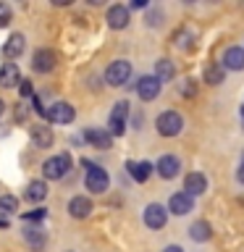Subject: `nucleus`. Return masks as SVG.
Listing matches in <instances>:
<instances>
[{
  "label": "nucleus",
  "instance_id": "obj_1",
  "mask_svg": "<svg viewBox=\"0 0 244 252\" xmlns=\"http://www.w3.org/2000/svg\"><path fill=\"white\" fill-rule=\"evenodd\" d=\"M82 163H84V168H87L84 187L90 189L92 194H102V192H108V184H110V179H108L105 168H100V165H94V163H90V160H82Z\"/></svg>",
  "mask_w": 244,
  "mask_h": 252
},
{
  "label": "nucleus",
  "instance_id": "obj_2",
  "mask_svg": "<svg viewBox=\"0 0 244 252\" xmlns=\"http://www.w3.org/2000/svg\"><path fill=\"white\" fill-rule=\"evenodd\" d=\"M155 129L160 137H179L181 129H184V118L176 110H163L160 116L155 118Z\"/></svg>",
  "mask_w": 244,
  "mask_h": 252
},
{
  "label": "nucleus",
  "instance_id": "obj_3",
  "mask_svg": "<svg viewBox=\"0 0 244 252\" xmlns=\"http://www.w3.org/2000/svg\"><path fill=\"white\" fill-rule=\"evenodd\" d=\"M71 165H74V160H71V155L68 153H61V155H53V158H47V160L42 163V173H45V179H63L66 173L71 171Z\"/></svg>",
  "mask_w": 244,
  "mask_h": 252
},
{
  "label": "nucleus",
  "instance_id": "obj_4",
  "mask_svg": "<svg viewBox=\"0 0 244 252\" xmlns=\"http://www.w3.org/2000/svg\"><path fill=\"white\" fill-rule=\"evenodd\" d=\"M126 121H129V102L118 100L113 105V110L108 113V131L113 134V137H121L126 131Z\"/></svg>",
  "mask_w": 244,
  "mask_h": 252
},
{
  "label": "nucleus",
  "instance_id": "obj_5",
  "mask_svg": "<svg viewBox=\"0 0 244 252\" xmlns=\"http://www.w3.org/2000/svg\"><path fill=\"white\" fill-rule=\"evenodd\" d=\"M131 76V63L129 61H113L105 68V84L110 87H123Z\"/></svg>",
  "mask_w": 244,
  "mask_h": 252
},
{
  "label": "nucleus",
  "instance_id": "obj_6",
  "mask_svg": "<svg viewBox=\"0 0 244 252\" xmlns=\"http://www.w3.org/2000/svg\"><path fill=\"white\" fill-rule=\"evenodd\" d=\"M160 90H163V82H160V79H157L155 74L139 76V82H137V94H139V100L152 102L157 94H160Z\"/></svg>",
  "mask_w": 244,
  "mask_h": 252
},
{
  "label": "nucleus",
  "instance_id": "obj_7",
  "mask_svg": "<svg viewBox=\"0 0 244 252\" xmlns=\"http://www.w3.org/2000/svg\"><path fill=\"white\" fill-rule=\"evenodd\" d=\"M74 118H76V108L71 105V102H66V100L53 102L50 110H47V121L50 124H71Z\"/></svg>",
  "mask_w": 244,
  "mask_h": 252
},
{
  "label": "nucleus",
  "instance_id": "obj_8",
  "mask_svg": "<svg viewBox=\"0 0 244 252\" xmlns=\"http://www.w3.org/2000/svg\"><path fill=\"white\" fill-rule=\"evenodd\" d=\"M29 139H31V145L39 147V150H47V147H53V129L50 126H45V124H29Z\"/></svg>",
  "mask_w": 244,
  "mask_h": 252
},
{
  "label": "nucleus",
  "instance_id": "obj_9",
  "mask_svg": "<svg viewBox=\"0 0 244 252\" xmlns=\"http://www.w3.org/2000/svg\"><path fill=\"white\" fill-rule=\"evenodd\" d=\"M55 53L50 50V47H39V50L31 55V68L37 71V74H50V71L55 68Z\"/></svg>",
  "mask_w": 244,
  "mask_h": 252
},
{
  "label": "nucleus",
  "instance_id": "obj_10",
  "mask_svg": "<svg viewBox=\"0 0 244 252\" xmlns=\"http://www.w3.org/2000/svg\"><path fill=\"white\" fill-rule=\"evenodd\" d=\"M165 220H168V210L163 208V205H147L145 208V226L147 228H152V231H157V228H163L165 226Z\"/></svg>",
  "mask_w": 244,
  "mask_h": 252
},
{
  "label": "nucleus",
  "instance_id": "obj_11",
  "mask_svg": "<svg viewBox=\"0 0 244 252\" xmlns=\"http://www.w3.org/2000/svg\"><path fill=\"white\" fill-rule=\"evenodd\" d=\"M131 21V11L126 5H110L108 8V27L110 29H126Z\"/></svg>",
  "mask_w": 244,
  "mask_h": 252
},
{
  "label": "nucleus",
  "instance_id": "obj_12",
  "mask_svg": "<svg viewBox=\"0 0 244 252\" xmlns=\"http://www.w3.org/2000/svg\"><path fill=\"white\" fill-rule=\"evenodd\" d=\"M220 63H223L226 71H244V47H239V45L226 47Z\"/></svg>",
  "mask_w": 244,
  "mask_h": 252
},
{
  "label": "nucleus",
  "instance_id": "obj_13",
  "mask_svg": "<svg viewBox=\"0 0 244 252\" xmlns=\"http://www.w3.org/2000/svg\"><path fill=\"white\" fill-rule=\"evenodd\" d=\"M84 139L90 142L92 147H97V150H108L110 145H113V134L105 131V129H97V126L84 129Z\"/></svg>",
  "mask_w": 244,
  "mask_h": 252
},
{
  "label": "nucleus",
  "instance_id": "obj_14",
  "mask_svg": "<svg viewBox=\"0 0 244 252\" xmlns=\"http://www.w3.org/2000/svg\"><path fill=\"white\" fill-rule=\"evenodd\" d=\"M184 192L189 194V197H200V194H205L208 192V179H205V173H200V171H192V173H186V179H184Z\"/></svg>",
  "mask_w": 244,
  "mask_h": 252
},
{
  "label": "nucleus",
  "instance_id": "obj_15",
  "mask_svg": "<svg viewBox=\"0 0 244 252\" xmlns=\"http://www.w3.org/2000/svg\"><path fill=\"white\" fill-rule=\"evenodd\" d=\"M155 171L160 173L163 179H176L179 171H181V160L176 155H163L160 160L155 163Z\"/></svg>",
  "mask_w": 244,
  "mask_h": 252
},
{
  "label": "nucleus",
  "instance_id": "obj_16",
  "mask_svg": "<svg viewBox=\"0 0 244 252\" xmlns=\"http://www.w3.org/2000/svg\"><path fill=\"white\" fill-rule=\"evenodd\" d=\"M92 210H94V208H92V200H90V197H84V194L71 197V200H68V216H71V218H79V220H82V218L90 216Z\"/></svg>",
  "mask_w": 244,
  "mask_h": 252
},
{
  "label": "nucleus",
  "instance_id": "obj_17",
  "mask_svg": "<svg viewBox=\"0 0 244 252\" xmlns=\"http://www.w3.org/2000/svg\"><path fill=\"white\" fill-rule=\"evenodd\" d=\"M194 208V202H192V197H189L186 192H176V194H171V200H168V210L173 213V216H186L189 210Z\"/></svg>",
  "mask_w": 244,
  "mask_h": 252
},
{
  "label": "nucleus",
  "instance_id": "obj_18",
  "mask_svg": "<svg viewBox=\"0 0 244 252\" xmlns=\"http://www.w3.org/2000/svg\"><path fill=\"white\" fill-rule=\"evenodd\" d=\"M24 47H27V39H24L21 32H13L11 37H8V42L3 45V55L5 58H19L24 53Z\"/></svg>",
  "mask_w": 244,
  "mask_h": 252
},
{
  "label": "nucleus",
  "instance_id": "obj_19",
  "mask_svg": "<svg viewBox=\"0 0 244 252\" xmlns=\"http://www.w3.org/2000/svg\"><path fill=\"white\" fill-rule=\"evenodd\" d=\"M24 82L21 74H19V66L16 63H3L0 68V87H19Z\"/></svg>",
  "mask_w": 244,
  "mask_h": 252
},
{
  "label": "nucleus",
  "instance_id": "obj_20",
  "mask_svg": "<svg viewBox=\"0 0 244 252\" xmlns=\"http://www.w3.org/2000/svg\"><path fill=\"white\" fill-rule=\"evenodd\" d=\"M126 168H129V176L134 181H139V184H145V181L150 179V173L155 171V165L150 160H142V163H126Z\"/></svg>",
  "mask_w": 244,
  "mask_h": 252
},
{
  "label": "nucleus",
  "instance_id": "obj_21",
  "mask_svg": "<svg viewBox=\"0 0 244 252\" xmlns=\"http://www.w3.org/2000/svg\"><path fill=\"white\" fill-rule=\"evenodd\" d=\"M205 84H213V87H218V84H223V79H226V68H223V63H208L205 66Z\"/></svg>",
  "mask_w": 244,
  "mask_h": 252
},
{
  "label": "nucleus",
  "instance_id": "obj_22",
  "mask_svg": "<svg viewBox=\"0 0 244 252\" xmlns=\"http://www.w3.org/2000/svg\"><path fill=\"white\" fill-rule=\"evenodd\" d=\"M24 239H27V244H29L34 252H42V250H45V231H42L39 226H27Z\"/></svg>",
  "mask_w": 244,
  "mask_h": 252
},
{
  "label": "nucleus",
  "instance_id": "obj_23",
  "mask_svg": "<svg viewBox=\"0 0 244 252\" xmlns=\"http://www.w3.org/2000/svg\"><path fill=\"white\" fill-rule=\"evenodd\" d=\"M45 197H47V184L45 181H39V179L29 181L27 192H24V200L27 202H39V200H45Z\"/></svg>",
  "mask_w": 244,
  "mask_h": 252
},
{
  "label": "nucleus",
  "instance_id": "obj_24",
  "mask_svg": "<svg viewBox=\"0 0 244 252\" xmlns=\"http://www.w3.org/2000/svg\"><path fill=\"white\" fill-rule=\"evenodd\" d=\"M213 236V228L208 220H194L192 226H189V239L192 242H208Z\"/></svg>",
  "mask_w": 244,
  "mask_h": 252
},
{
  "label": "nucleus",
  "instance_id": "obj_25",
  "mask_svg": "<svg viewBox=\"0 0 244 252\" xmlns=\"http://www.w3.org/2000/svg\"><path fill=\"white\" fill-rule=\"evenodd\" d=\"M173 45L181 47L184 53H192L194 50V34H192V32H186V29L173 32Z\"/></svg>",
  "mask_w": 244,
  "mask_h": 252
},
{
  "label": "nucleus",
  "instance_id": "obj_26",
  "mask_svg": "<svg viewBox=\"0 0 244 252\" xmlns=\"http://www.w3.org/2000/svg\"><path fill=\"white\" fill-rule=\"evenodd\" d=\"M155 76L160 79V82H168V79L176 76V66H173L168 58H160L155 63Z\"/></svg>",
  "mask_w": 244,
  "mask_h": 252
},
{
  "label": "nucleus",
  "instance_id": "obj_27",
  "mask_svg": "<svg viewBox=\"0 0 244 252\" xmlns=\"http://www.w3.org/2000/svg\"><path fill=\"white\" fill-rule=\"evenodd\" d=\"M13 210H19V197L16 194H0V213H13Z\"/></svg>",
  "mask_w": 244,
  "mask_h": 252
},
{
  "label": "nucleus",
  "instance_id": "obj_28",
  "mask_svg": "<svg viewBox=\"0 0 244 252\" xmlns=\"http://www.w3.org/2000/svg\"><path fill=\"white\" fill-rule=\"evenodd\" d=\"M179 92L184 94V97H194L197 94V82L194 79H184V82L179 84Z\"/></svg>",
  "mask_w": 244,
  "mask_h": 252
},
{
  "label": "nucleus",
  "instance_id": "obj_29",
  "mask_svg": "<svg viewBox=\"0 0 244 252\" xmlns=\"http://www.w3.org/2000/svg\"><path fill=\"white\" fill-rule=\"evenodd\" d=\"M21 218L27 220V223H29V220H45L47 218V210L45 208H34V210H29V213H21Z\"/></svg>",
  "mask_w": 244,
  "mask_h": 252
},
{
  "label": "nucleus",
  "instance_id": "obj_30",
  "mask_svg": "<svg viewBox=\"0 0 244 252\" xmlns=\"http://www.w3.org/2000/svg\"><path fill=\"white\" fill-rule=\"evenodd\" d=\"M19 94H21L24 100H27V97H34V90H31V82H29V79H24V82L19 84Z\"/></svg>",
  "mask_w": 244,
  "mask_h": 252
},
{
  "label": "nucleus",
  "instance_id": "obj_31",
  "mask_svg": "<svg viewBox=\"0 0 244 252\" xmlns=\"http://www.w3.org/2000/svg\"><path fill=\"white\" fill-rule=\"evenodd\" d=\"M11 8H8V3H0V27H8V21H11Z\"/></svg>",
  "mask_w": 244,
  "mask_h": 252
},
{
  "label": "nucleus",
  "instance_id": "obj_32",
  "mask_svg": "<svg viewBox=\"0 0 244 252\" xmlns=\"http://www.w3.org/2000/svg\"><path fill=\"white\" fill-rule=\"evenodd\" d=\"M160 19H163L160 11H150V13H147V24H150V27H160V24H163Z\"/></svg>",
  "mask_w": 244,
  "mask_h": 252
},
{
  "label": "nucleus",
  "instance_id": "obj_33",
  "mask_svg": "<svg viewBox=\"0 0 244 252\" xmlns=\"http://www.w3.org/2000/svg\"><path fill=\"white\" fill-rule=\"evenodd\" d=\"M236 179H239V184H244V160L239 163V171H236Z\"/></svg>",
  "mask_w": 244,
  "mask_h": 252
},
{
  "label": "nucleus",
  "instance_id": "obj_34",
  "mask_svg": "<svg viewBox=\"0 0 244 252\" xmlns=\"http://www.w3.org/2000/svg\"><path fill=\"white\" fill-rule=\"evenodd\" d=\"M163 252H184V247H179V244H168Z\"/></svg>",
  "mask_w": 244,
  "mask_h": 252
},
{
  "label": "nucleus",
  "instance_id": "obj_35",
  "mask_svg": "<svg viewBox=\"0 0 244 252\" xmlns=\"http://www.w3.org/2000/svg\"><path fill=\"white\" fill-rule=\"evenodd\" d=\"M131 8H147L145 0H131Z\"/></svg>",
  "mask_w": 244,
  "mask_h": 252
},
{
  "label": "nucleus",
  "instance_id": "obj_36",
  "mask_svg": "<svg viewBox=\"0 0 244 252\" xmlns=\"http://www.w3.org/2000/svg\"><path fill=\"white\" fill-rule=\"evenodd\" d=\"M3 110H5V102H3V100H0V116H3Z\"/></svg>",
  "mask_w": 244,
  "mask_h": 252
},
{
  "label": "nucleus",
  "instance_id": "obj_37",
  "mask_svg": "<svg viewBox=\"0 0 244 252\" xmlns=\"http://www.w3.org/2000/svg\"><path fill=\"white\" fill-rule=\"evenodd\" d=\"M0 228H8V220H0Z\"/></svg>",
  "mask_w": 244,
  "mask_h": 252
},
{
  "label": "nucleus",
  "instance_id": "obj_38",
  "mask_svg": "<svg viewBox=\"0 0 244 252\" xmlns=\"http://www.w3.org/2000/svg\"><path fill=\"white\" fill-rule=\"evenodd\" d=\"M242 118H244V105H242Z\"/></svg>",
  "mask_w": 244,
  "mask_h": 252
},
{
  "label": "nucleus",
  "instance_id": "obj_39",
  "mask_svg": "<svg viewBox=\"0 0 244 252\" xmlns=\"http://www.w3.org/2000/svg\"><path fill=\"white\" fill-rule=\"evenodd\" d=\"M66 252H71V250H66Z\"/></svg>",
  "mask_w": 244,
  "mask_h": 252
}]
</instances>
